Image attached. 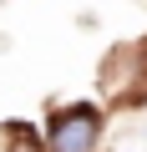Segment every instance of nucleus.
I'll use <instances>...</instances> for the list:
<instances>
[{"mask_svg":"<svg viewBox=\"0 0 147 152\" xmlns=\"http://www.w3.org/2000/svg\"><path fill=\"white\" fill-rule=\"evenodd\" d=\"M142 56H147V36H142Z\"/></svg>","mask_w":147,"mask_h":152,"instance_id":"7ed1b4c3","label":"nucleus"},{"mask_svg":"<svg viewBox=\"0 0 147 152\" xmlns=\"http://www.w3.org/2000/svg\"><path fill=\"white\" fill-rule=\"evenodd\" d=\"M102 127L107 117L97 102H66V107H51L41 137H46V152H97Z\"/></svg>","mask_w":147,"mask_h":152,"instance_id":"f257e3e1","label":"nucleus"},{"mask_svg":"<svg viewBox=\"0 0 147 152\" xmlns=\"http://www.w3.org/2000/svg\"><path fill=\"white\" fill-rule=\"evenodd\" d=\"M0 142H5V152H46V137L31 122H5L0 127Z\"/></svg>","mask_w":147,"mask_h":152,"instance_id":"f03ea898","label":"nucleus"}]
</instances>
